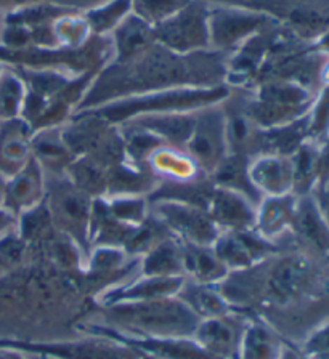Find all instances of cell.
<instances>
[{
	"instance_id": "obj_1",
	"label": "cell",
	"mask_w": 329,
	"mask_h": 359,
	"mask_svg": "<svg viewBox=\"0 0 329 359\" xmlns=\"http://www.w3.org/2000/svg\"><path fill=\"white\" fill-rule=\"evenodd\" d=\"M228 76L224 52L177 53L154 42L127 63L106 65L93 79L76 112L122 98L178 87H215ZM74 112V114H76Z\"/></svg>"
},
{
	"instance_id": "obj_2",
	"label": "cell",
	"mask_w": 329,
	"mask_h": 359,
	"mask_svg": "<svg viewBox=\"0 0 329 359\" xmlns=\"http://www.w3.org/2000/svg\"><path fill=\"white\" fill-rule=\"evenodd\" d=\"M109 327L145 337H193L201 319L178 297L103 306Z\"/></svg>"
},
{
	"instance_id": "obj_3",
	"label": "cell",
	"mask_w": 329,
	"mask_h": 359,
	"mask_svg": "<svg viewBox=\"0 0 329 359\" xmlns=\"http://www.w3.org/2000/svg\"><path fill=\"white\" fill-rule=\"evenodd\" d=\"M228 97H230V90L224 86L178 87L122 98L87 111L100 116L113 126H121V123L129 122L140 116L199 111L209 108V106L220 104Z\"/></svg>"
},
{
	"instance_id": "obj_4",
	"label": "cell",
	"mask_w": 329,
	"mask_h": 359,
	"mask_svg": "<svg viewBox=\"0 0 329 359\" xmlns=\"http://www.w3.org/2000/svg\"><path fill=\"white\" fill-rule=\"evenodd\" d=\"M316 90L302 83L276 79L260 87L257 95L244 100V106L259 128H273L302 119L311 108Z\"/></svg>"
},
{
	"instance_id": "obj_5",
	"label": "cell",
	"mask_w": 329,
	"mask_h": 359,
	"mask_svg": "<svg viewBox=\"0 0 329 359\" xmlns=\"http://www.w3.org/2000/svg\"><path fill=\"white\" fill-rule=\"evenodd\" d=\"M46 205L53 226L74 241L87 258L93 199L77 188L66 173H61L46 175Z\"/></svg>"
},
{
	"instance_id": "obj_6",
	"label": "cell",
	"mask_w": 329,
	"mask_h": 359,
	"mask_svg": "<svg viewBox=\"0 0 329 359\" xmlns=\"http://www.w3.org/2000/svg\"><path fill=\"white\" fill-rule=\"evenodd\" d=\"M321 284L325 280L320 276L315 257L305 252H280L269 260L264 299L278 306L291 305L314 295Z\"/></svg>"
},
{
	"instance_id": "obj_7",
	"label": "cell",
	"mask_w": 329,
	"mask_h": 359,
	"mask_svg": "<svg viewBox=\"0 0 329 359\" xmlns=\"http://www.w3.org/2000/svg\"><path fill=\"white\" fill-rule=\"evenodd\" d=\"M149 210L180 243L212 247L222 233L208 210L185 202L154 201Z\"/></svg>"
},
{
	"instance_id": "obj_8",
	"label": "cell",
	"mask_w": 329,
	"mask_h": 359,
	"mask_svg": "<svg viewBox=\"0 0 329 359\" xmlns=\"http://www.w3.org/2000/svg\"><path fill=\"white\" fill-rule=\"evenodd\" d=\"M0 344L16 348L26 355H42L55 359H137V351L98 335L63 341H27L0 339Z\"/></svg>"
},
{
	"instance_id": "obj_9",
	"label": "cell",
	"mask_w": 329,
	"mask_h": 359,
	"mask_svg": "<svg viewBox=\"0 0 329 359\" xmlns=\"http://www.w3.org/2000/svg\"><path fill=\"white\" fill-rule=\"evenodd\" d=\"M208 15V5L203 0H194L169 20L154 26L156 42L177 53L210 50Z\"/></svg>"
},
{
	"instance_id": "obj_10",
	"label": "cell",
	"mask_w": 329,
	"mask_h": 359,
	"mask_svg": "<svg viewBox=\"0 0 329 359\" xmlns=\"http://www.w3.org/2000/svg\"><path fill=\"white\" fill-rule=\"evenodd\" d=\"M276 20L262 11H250L243 8H209L208 27L210 50L227 52L228 48L241 45L250 37L269 29Z\"/></svg>"
},
{
	"instance_id": "obj_11",
	"label": "cell",
	"mask_w": 329,
	"mask_h": 359,
	"mask_svg": "<svg viewBox=\"0 0 329 359\" xmlns=\"http://www.w3.org/2000/svg\"><path fill=\"white\" fill-rule=\"evenodd\" d=\"M198 167L210 177L228 156L225 112L220 104L198 111L194 130L185 146Z\"/></svg>"
},
{
	"instance_id": "obj_12",
	"label": "cell",
	"mask_w": 329,
	"mask_h": 359,
	"mask_svg": "<svg viewBox=\"0 0 329 359\" xmlns=\"http://www.w3.org/2000/svg\"><path fill=\"white\" fill-rule=\"evenodd\" d=\"M212 249L219 260L228 268V271L255 266L281 252L280 244L264 239L254 229L222 231Z\"/></svg>"
},
{
	"instance_id": "obj_13",
	"label": "cell",
	"mask_w": 329,
	"mask_h": 359,
	"mask_svg": "<svg viewBox=\"0 0 329 359\" xmlns=\"http://www.w3.org/2000/svg\"><path fill=\"white\" fill-rule=\"evenodd\" d=\"M246 319L235 311L224 316L201 319L193 339L212 356L219 359H238V348Z\"/></svg>"
},
{
	"instance_id": "obj_14",
	"label": "cell",
	"mask_w": 329,
	"mask_h": 359,
	"mask_svg": "<svg viewBox=\"0 0 329 359\" xmlns=\"http://www.w3.org/2000/svg\"><path fill=\"white\" fill-rule=\"evenodd\" d=\"M185 276H142L137 274L126 283L105 292H100L98 303L102 306L118 305V303H135L175 297L185 284Z\"/></svg>"
},
{
	"instance_id": "obj_15",
	"label": "cell",
	"mask_w": 329,
	"mask_h": 359,
	"mask_svg": "<svg viewBox=\"0 0 329 359\" xmlns=\"http://www.w3.org/2000/svg\"><path fill=\"white\" fill-rule=\"evenodd\" d=\"M291 236L304 245L305 254L329 262V226L311 194L297 198Z\"/></svg>"
},
{
	"instance_id": "obj_16",
	"label": "cell",
	"mask_w": 329,
	"mask_h": 359,
	"mask_svg": "<svg viewBox=\"0 0 329 359\" xmlns=\"http://www.w3.org/2000/svg\"><path fill=\"white\" fill-rule=\"evenodd\" d=\"M46 201V173L34 157L8 178L2 207L18 218Z\"/></svg>"
},
{
	"instance_id": "obj_17",
	"label": "cell",
	"mask_w": 329,
	"mask_h": 359,
	"mask_svg": "<svg viewBox=\"0 0 329 359\" xmlns=\"http://www.w3.org/2000/svg\"><path fill=\"white\" fill-rule=\"evenodd\" d=\"M257 204L248 196L214 184L208 213L222 231H249L254 229Z\"/></svg>"
},
{
	"instance_id": "obj_18",
	"label": "cell",
	"mask_w": 329,
	"mask_h": 359,
	"mask_svg": "<svg viewBox=\"0 0 329 359\" xmlns=\"http://www.w3.org/2000/svg\"><path fill=\"white\" fill-rule=\"evenodd\" d=\"M248 173L255 191L264 198L293 193V161L286 156L260 154L249 159Z\"/></svg>"
},
{
	"instance_id": "obj_19",
	"label": "cell",
	"mask_w": 329,
	"mask_h": 359,
	"mask_svg": "<svg viewBox=\"0 0 329 359\" xmlns=\"http://www.w3.org/2000/svg\"><path fill=\"white\" fill-rule=\"evenodd\" d=\"M297 196L284 194L264 198L255 210L254 231L270 243L280 244L284 236L293 233Z\"/></svg>"
},
{
	"instance_id": "obj_20",
	"label": "cell",
	"mask_w": 329,
	"mask_h": 359,
	"mask_svg": "<svg viewBox=\"0 0 329 359\" xmlns=\"http://www.w3.org/2000/svg\"><path fill=\"white\" fill-rule=\"evenodd\" d=\"M32 133L34 130L21 117L0 123V173L10 178L26 165L32 157Z\"/></svg>"
},
{
	"instance_id": "obj_21",
	"label": "cell",
	"mask_w": 329,
	"mask_h": 359,
	"mask_svg": "<svg viewBox=\"0 0 329 359\" xmlns=\"http://www.w3.org/2000/svg\"><path fill=\"white\" fill-rule=\"evenodd\" d=\"M111 41H113L111 63H127L156 42L154 26L132 11L111 32Z\"/></svg>"
},
{
	"instance_id": "obj_22",
	"label": "cell",
	"mask_w": 329,
	"mask_h": 359,
	"mask_svg": "<svg viewBox=\"0 0 329 359\" xmlns=\"http://www.w3.org/2000/svg\"><path fill=\"white\" fill-rule=\"evenodd\" d=\"M198 119V111L189 112H166V114L140 116L129 121L133 126L143 128L164 143L183 148L188 143ZM126 123V122H124Z\"/></svg>"
},
{
	"instance_id": "obj_23",
	"label": "cell",
	"mask_w": 329,
	"mask_h": 359,
	"mask_svg": "<svg viewBox=\"0 0 329 359\" xmlns=\"http://www.w3.org/2000/svg\"><path fill=\"white\" fill-rule=\"evenodd\" d=\"M32 157L42 167L46 175H61L76 159L68 144L65 143L60 127L39 128L31 140Z\"/></svg>"
},
{
	"instance_id": "obj_24",
	"label": "cell",
	"mask_w": 329,
	"mask_h": 359,
	"mask_svg": "<svg viewBox=\"0 0 329 359\" xmlns=\"http://www.w3.org/2000/svg\"><path fill=\"white\" fill-rule=\"evenodd\" d=\"M284 341L264 319L248 318L239 341L238 359H280Z\"/></svg>"
},
{
	"instance_id": "obj_25",
	"label": "cell",
	"mask_w": 329,
	"mask_h": 359,
	"mask_svg": "<svg viewBox=\"0 0 329 359\" xmlns=\"http://www.w3.org/2000/svg\"><path fill=\"white\" fill-rule=\"evenodd\" d=\"M180 245L183 274L193 283L217 285L230 273L224 263L219 260V257L215 255L212 247H201L187 243H180Z\"/></svg>"
},
{
	"instance_id": "obj_26",
	"label": "cell",
	"mask_w": 329,
	"mask_h": 359,
	"mask_svg": "<svg viewBox=\"0 0 329 359\" xmlns=\"http://www.w3.org/2000/svg\"><path fill=\"white\" fill-rule=\"evenodd\" d=\"M138 274L142 276H185L183 274L182 245L174 236H167L138 258Z\"/></svg>"
},
{
	"instance_id": "obj_27",
	"label": "cell",
	"mask_w": 329,
	"mask_h": 359,
	"mask_svg": "<svg viewBox=\"0 0 329 359\" xmlns=\"http://www.w3.org/2000/svg\"><path fill=\"white\" fill-rule=\"evenodd\" d=\"M177 297L192 308V311L199 319L224 316L233 311V308L225 302L215 285L199 284L187 279Z\"/></svg>"
},
{
	"instance_id": "obj_28",
	"label": "cell",
	"mask_w": 329,
	"mask_h": 359,
	"mask_svg": "<svg viewBox=\"0 0 329 359\" xmlns=\"http://www.w3.org/2000/svg\"><path fill=\"white\" fill-rule=\"evenodd\" d=\"M318 157H320V144L309 140L300 144V148L291 156L293 161V194L307 196L314 193L318 184Z\"/></svg>"
},
{
	"instance_id": "obj_29",
	"label": "cell",
	"mask_w": 329,
	"mask_h": 359,
	"mask_svg": "<svg viewBox=\"0 0 329 359\" xmlns=\"http://www.w3.org/2000/svg\"><path fill=\"white\" fill-rule=\"evenodd\" d=\"M26 100L23 77L12 67H5L0 76V123L21 117Z\"/></svg>"
},
{
	"instance_id": "obj_30",
	"label": "cell",
	"mask_w": 329,
	"mask_h": 359,
	"mask_svg": "<svg viewBox=\"0 0 329 359\" xmlns=\"http://www.w3.org/2000/svg\"><path fill=\"white\" fill-rule=\"evenodd\" d=\"M132 13V0H106L97 7L86 10V20L90 31L97 36H106L118 27L127 15Z\"/></svg>"
},
{
	"instance_id": "obj_31",
	"label": "cell",
	"mask_w": 329,
	"mask_h": 359,
	"mask_svg": "<svg viewBox=\"0 0 329 359\" xmlns=\"http://www.w3.org/2000/svg\"><path fill=\"white\" fill-rule=\"evenodd\" d=\"M103 199L111 215L130 226H138L147 222L152 213L147 196H113Z\"/></svg>"
},
{
	"instance_id": "obj_32",
	"label": "cell",
	"mask_w": 329,
	"mask_h": 359,
	"mask_svg": "<svg viewBox=\"0 0 329 359\" xmlns=\"http://www.w3.org/2000/svg\"><path fill=\"white\" fill-rule=\"evenodd\" d=\"M329 135V82L315 95L311 108L307 114V140L321 144Z\"/></svg>"
},
{
	"instance_id": "obj_33",
	"label": "cell",
	"mask_w": 329,
	"mask_h": 359,
	"mask_svg": "<svg viewBox=\"0 0 329 359\" xmlns=\"http://www.w3.org/2000/svg\"><path fill=\"white\" fill-rule=\"evenodd\" d=\"M194 0H132V11L152 26L169 20Z\"/></svg>"
},
{
	"instance_id": "obj_34",
	"label": "cell",
	"mask_w": 329,
	"mask_h": 359,
	"mask_svg": "<svg viewBox=\"0 0 329 359\" xmlns=\"http://www.w3.org/2000/svg\"><path fill=\"white\" fill-rule=\"evenodd\" d=\"M27 243L21 238L18 229L7 233L0 238V269L4 273L16 269L23 263L27 250Z\"/></svg>"
},
{
	"instance_id": "obj_35",
	"label": "cell",
	"mask_w": 329,
	"mask_h": 359,
	"mask_svg": "<svg viewBox=\"0 0 329 359\" xmlns=\"http://www.w3.org/2000/svg\"><path fill=\"white\" fill-rule=\"evenodd\" d=\"M297 346L305 359H329V319L315 325Z\"/></svg>"
},
{
	"instance_id": "obj_36",
	"label": "cell",
	"mask_w": 329,
	"mask_h": 359,
	"mask_svg": "<svg viewBox=\"0 0 329 359\" xmlns=\"http://www.w3.org/2000/svg\"><path fill=\"white\" fill-rule=\"evenodd\" d=\"M106 0H0V15L7 16L16 10L32 7V5H57L71 10H88Z\"/></svg>"
},
{
	"instance_id": "obj_37",
	"label": "cell",
	"mask_w": 329,
	"mask_h": 359,
	"mask_svg": "<svg viewBox=\"0 0 329 359\" xmlns=\"http://www.w3.org/2000/svg\"><path fill=\"white\" fill-rule=\"evenodd\" d=\"M329 182V135L320 144V157H318V187H323Z\"/></svg>"
},
{
	"instance_id": "obj_38",
	"label": "cell",
	"mask_w": 329,
	"mask_h": 359,
	"mask_svg": "<svg viewBox=\"0 0 329 359\" xmlns=\"http://www.w3.org/2000/svg\"><path fill=\"white\" fill-rule=\"evenodd\" d=\"M311 196L315 198L318 209H320L323 218H325L329 226V182L326 184H323V187L315 188Z\"/></svg>"
},
{
	"instance_id": "obj_39",
	"label": "cell",
	"mask_w": 329,
	"mask_h": 359,
	"mask_svg": "<svg viewBox=\"0 0 329 359\" xmlns=\"http://www.w3.org/2000/svg\"><path fill=\"white\" fill-rule=\"evenodd\" d=\"M18 226V218L12 215L8 210H5L4 207H0V238Z\"/></svg>"
},
{
	"instance_id": "obj_40",
	"label": "cell",
	"mask_w": 329,
	"mask_h": 359,
	"mask_svg": "<svg viewBox=\"0 0 329 359\" xmlns=\"http://www.w3.org/2000/svg\"><path fill=\"white\" fill-rule=\"evenodd\" d=\"M280 359H305V356L302 355V351L299 350L297 345H294V344H291V341L286 340L284 341Z\"/></svg>"
},
{
	"instance_id": "obj_41",
	"label": "cell",
	"mask_w": 329,
	"mask_h": 359,
	"mask_svg": "<svg viewBox=\"0 0 329 359\" xmlns=\"http://www.w3.org/2000/svg\"><path fill=\"white\" fill-rule=\"evenodd\" d=\"M0 359H29V356L16 348L0 344Z\"/></svg>"
},
{
	"instance_id": "obj_42",
	"label": "cell",
	"mask_w": 329,
	"mask_h": 359,
	"mask_svg": "<svg viewBox=\"0 0 329 359\" xmlns=\"http://www.w3.org/2000/svg\"><path fill=\"white\" fill-rule=\"evenodd\" d=\"M7 182H8V177H5L4 173H0V207H2V204H4L5 189H7Z\"/></svg>"
},
{
	"instance_id": "obj_43",
	"label": "cell",
	"mask_w": 329,
	"mask_h": 359,
	"mask_svg": "<svg viewBox=\"0 0 329 359\" xmlns=\"http://www.w3.org/2000/svg\"><path fill=\"white\" fill-rule=\"evenodd\" d=\"M29 359H55V358H50V356H42V355H27Z\"/></svg>"
},
{
	"instance_id": "obj_44",
	"label": "cell",
	"mask_w": 329,
	"mask_h": 359,
	"mask_svg": "<svg viewBox=\"0 0 329 359\" xmlns=\"http://www.w3.org/2000/svg\"><path fill=\"white\" fill-rule=\"evenodd\" d=\"M140 359H161V358H156V356H149V355H142V353H137Z\"/></svg>"
},
{
	"instance_id": "obj_45",
	"label": "cell",
	"mask_w": 329,
	"mask_h": 359,
	"mask_svg": "<svg viewBox=\"0 0 329 359\" xmlns=\"http://www.w3.org/2000/svg\"><path fill=\"white\" fill-rule=\"evenodd\" d=\"M4 25H5V16L0 15V34H2V29H4Z\"/></svg>"
},
{
	"instance_id": "obj_46",
	"label": "cell",
	"mask_w": 329,
	"mask_h": 359,
	"mask_svg": "<svg viewBox=\"0 0 329 359\" xmlns=\"http://www.w3.org/2000/svg\"><path fill=\"white\" fill-rule=\"evenodd\" d=\"M5 67H7V66H4L2 63H0V76H2L4 74V71H5Z\"/></svg>"
},
{
	"instance_id": "obj_47",
	"label": "cell",
	"mask_w": 329,
	"mask_h": 359,
	"mask_svg": "<svg viewBox=\"0 0 329 359\" xmlns=\"http://www.w3.org/2000/svg\"><path fill=\"white\" fill-rule=\"evenodd\" d=\"M4 274H5V273L2 271V269H0V279H2V278H4Z\"/></svg>"
},
{
	"instance_id": "obj_48",
	"label": "cell",
	"mask_w": 329,
	"mask_h": 359,
	"mask_svg": "<svg viewBox=\"0 0 329 359\" xmlns=\"http://www.w3.org/2000/svg\"><path fill=\"white\" fill-rule=\"evenodd\" d=\"M137 359H140V356H138V358H137Z\"/></svg>"
}]
</instances>
